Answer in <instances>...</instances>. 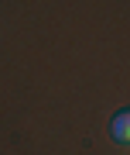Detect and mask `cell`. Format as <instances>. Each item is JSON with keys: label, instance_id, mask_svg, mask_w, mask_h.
I'll return each instance as SVG.
<instances>
[{"label": "cell", "instance_id": "6da1fadb", "mask_svg": "<svg viewBox=\"0 0 130 155\" xmlns=\"http://www.w3.org/2000/svg\"><path fill=\"white\" fill-rule=\"evenodd\" d=\"M110 134H113V141L127 145L130 141V110H116L113 121H110Z\"/></svg>", "mask_w": 130, "mask_h": 155}]
</instances>
